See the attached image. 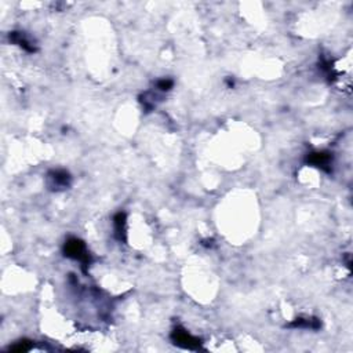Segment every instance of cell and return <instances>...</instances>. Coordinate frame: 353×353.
Returning <instances> with one entry per match:
<instances>
[{
  "mask_svg": "<svg viewBox=\"0 0 353 353\" xmlns=\"http://www.w3.org/2000/svg\"><path fill=\"white\" fill-rule=\"evenodd\" d=\"M31 349V341H26V339H23V341H20V342H17L16 345L10 346V351H13V352H26V351H29Z\"/></svg>",
  "mask_w": 353,
  "mask_h": 353,
  "instance_id": "obj_8",
  "label": "cell"
},
{
  "mask_svg": "<svg viewBox=\"0 0 353 353\" xmlns=\"http://www.w3.org/2000/svg\"><path fill=\"white\" fill-rule=\"evenodd\" d=\"M64 254L68 258L82 262L83 266H87V264L90 262V255H88V251H87V247H86V244L80 239H68L65 242V244H64Z\"/></svg>",
  "mask_w": 353,
  "mask_h": 353,
  "instance_id": "obj_1",
  "label": "cell"
},
{
  "mask_svg": "<svg viewBox=\"0 0 353 353\" xmlns=\"http://www.w3.org/2000/svg\"><path fill=\"white\" fill-rule=\"evenodd\" d=\"M10 40H13L16 44L21 46L23 50H26V51H29V53H33V51H35L33 44H31V42L25 38V35H23L22 32H13V33L10 35Z\"/></svg>",
  "mask_w": 353,
  "mask_h": 353,
  "instance_id": "obj_6",
  "label": "cell"
},
{
  "mask_svg": "<svg viewBox=\"0 0 353 353\" xmlns=\"http://www.w3.org/2000/svg\"><path fill=\"white\" fill-rule=\"evenodd\" d=\"M307 161L312 166L320 167V169L326 170V167L330 164L331 156L327 152H313V154H308Z\"/></svg>",
  "mask_w": 353,
  "mask_h": 353,
  "instance_id": "obj_4",
  "label": "cell"
},
{
  "mask_svg": "<svg viewBox=\"0 0 353 353\" xmlns=\"http://www.w3.org/2000/svg\"><path fill=\"white\" fill-rule=\"evenodd\" d=\"M171 339L176 345L185 348V349H200L201 348V342L199 338L193 337L189 332L181 327H176V330L171 334Z\"/></svg>",
  "mask_w": 353,
  "mask_h": 353,
  "instance_id": "obj_2",
  "label": "cell"
},
{
  "mask_svg": "<svg viewBox=\"0 0 353 353\" xmlns=\"http://www.w3.org/2000/svg\"><path fill=\"white\" fill-rule=\"evenodd\" d=\"M290 327H295V329H312V330H317L320 327V322L317 319H302L298 317L290 324Z\"/></svg>",
  "mask_w": 353,
  "mask_h": 353,
  "instance_id": "obj_7",
  "label": "cell"
},
{
  "mask_svg": "<svg viewBox=\"0 0 353 353\" xmlns=\"http://www.w3.org/2000/svg\"><path fill=\"white\" fill-rule=\"evenodd\" d=\"M48 179L51 181L50 186L51 188H66L70 182V176L66 171L64 170H55L48 174Z\"/></svg>",
  "mask_w": 353,
  "mask_h": 353,
  "instance_id": "obj_3",
  "label": "cell"
},
{
  "mask_svg": "<svg viewBox=\"0 0 353 353\" xmlns=\"http://www.w3.org/2000/svg\"><path fill=\"white\" fill-rule=\"evenodd\" d=\"M173 80H170V79H161V80H159L157 83H156V87L160 90V91H169V90H171L173 88Z\"/></svg>",
  "mask_w": 353,
  "mask_h": 353,
  "instance_id": "obj_9",
  "label": "cell"
},
{
  "mask_svg": "<svg viewBox=\"0 0 353 353\" xmlns=\"http://www.w3.org/2000/svg\"><path fill=\"white\" fill-rule=\"evenodd\" d=\"M115 225V235L120 242H126V214L117 213L113 218Z\"/></svg>",
  "mask_w": 353,
  "mask_h": 353,
  "instance_id": "obj_5",
  "label": "cell"
}]
</instances>
